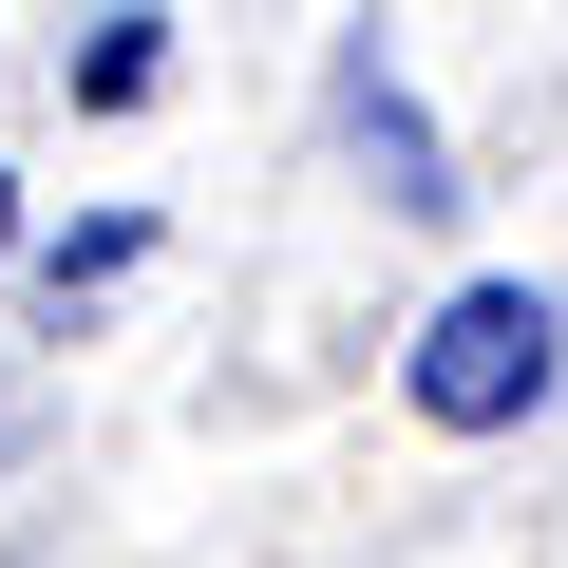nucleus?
Returning <instances> with one entry per match:
<instances>
[{"instance_id": "1", "label": "nucleus", "mask_w": 568, "mask_h": 568, "mask_svg": "<svg viewBox=\"0 0 568 568\" xmlns=\"http://www.w3.org/2000/svg\"><path fill=\"white\" fill-rule=\"evenodd\" d=\"M398 379H417V417H436V436H493V417H530V398H549V304H530V284H455V304L417 323V361H398Z\"/></svg>"}, {"instance_id": "2", "label": "nucleus", "mask_w": 568, "mask_h": 568, "mask_svg": "<svg viewBox=\"0 0 568 568\" xmlns=\"http://www.w3.org/2000/svg\"><path fill=\"white\" fill-rule=\"evenodd\" d=\"M342 114H361V152H379V190H398V209H455V190H436V133H417V114L379 95V58L342 77Z\"/></svg>"}]
</instances>
